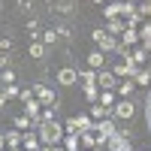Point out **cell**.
Wrapping results in <instances>:
<instances>
[{
  "label": "cell",
  "mask_w": 151,
  "mask_h": 151,
  "mask_svg": "<svg viewBox=\"0 0 151 151\" xmlns=\"http://www.w3.org/2000/svg\"><path fill=\"white\" fill-rule=\"evenodd\" d=\"M36 133H40V142L42 145H58L60 139H64V124H58V118L55 121H45V124H40L36 127Z\"/></svg>",
  "instance_id": "cell-1"
},
{
  "label": "cell",
  "mask_w": 151,
  "mask_h": 151,
  "mask_svg": "<svg viewBox=\"0 0 151 151\" xmlns=\"http://www.w3.org/2000/svg\"><path fill=\"white\" fill-rule=\"evenodd\" d=\"M91 40L100 45V52H103V55H109V52H118V40H115V36H112V33H106V27H97V30H91Z\"/></svg>",
  "instance_id": "cell-2"
},
{
  "label": "cell",
  "mask_w": 151,
  "mask_h": 151,
  "mask_svg": "<svg viewBox=\"0 0 151 151\" xmlns=\"http://www.w3.org/2000/svg\"><path fill=\"white\" fill-rule=\"evenodd\" d=\"M33 94H36V100H40L42 106H60V97L52 91V88H45V85H33Z\"/></svg>",
  "instance_id": "cell-3"
},
{
  "label": "cell",
  "mask_w": 151,
  "mask_h": 151,
  "mask_svg": "<svg viewBox=\"0 0 151 151\" xmlns=\"http://www.w3.org/2000/svg\"><path fill=\"white\" fill-rule=\"evenodd\" d=\"M139 70H142V67L136 64L133 58H124V60H118V64H115V70H112V73H115L118 79H124V76H127V79H133V76L139 73Z\"/></svg>",
  "instance_id": "cell-4"
},
{
  "label": "cell",
  "mask_w": 151,
  "mask_h": 151,
  "mask_svg": "<svg viewBox=\"0 0 151 151\" xmlns=\"http://www.w3.org/2000/svg\"><path fill=\"white\" fill-rule=\"evenodd\" d=\"M112 112H115L121 121H130V118L136 115V103H133V100H121V103H115V109H112Z\"/></svg>",
  "instance_id": "cell-5"
},
{
  "label": "cell",
  "mask_w": 151,
  "mask_h": 151,
  "mask_svg": "<svg viewBox=\"0 0 151 151\" xmlns=\"http://www.w3.org/2000/svg\"><path fill=\"white\" fill-rule=\"evenodd\" d=\"M48 9H52L55 15H73L76 0H48Z\"/></svg>",
  "instance_id": "cell-6"
},
{
  "label": "cell",
  "mask_w": 151,
  "mask_h": 151,
  "mask_svg": "<svg viewBox=\"0 0 151 151\" xmlns=\"http://www.w3.org/2000/svg\"><path fill=\"white\" fill-rule=\"evenodd\" d=\"M97 85L103 88V91H112V88H118V76L112 70H100L97 73Z\"/></svg>",
  "instance_id": "cell-7"
},
{
  "label": "cell",
  "mask_w": 151,
  "mask_h": 151,
  "mask_svg": "<svg viewBox=\"0 0 151 151\" xmlns=\"http://www.w3.org/2000/svg\"><path fill=\"white\" fill-rule=\"evenodd\" d=\"M79 82V70H73V67H64V70H58V85L60 88H70Z\"/></svg>",
  "instance_id": "cell-8"
},
{
  "label": "cell",
  "mask_w": 151,
  "mask_h": 151,
  "mask_svg": "<svg viewBox=\"0 0 151 151\" xmlns=\"http://www.w3.org/2000/svg\"><path fill=\"white\" fill-rule=\"evenodd\" d=\"M21 148H24V151H40V148H42L40 133H36V130H27V133H24V139H21Z\"/></svg>",
  "instance_id": "cell-9"
},
{
  "label": "cell",
  "mask_w": 151,
  "mask_h": 151,
  "mask_svg": "<svg viewBox=\"0 0 151 151\" xmlns=\"http://www.w3.org/2000/svg\"><path fill=\"white\" fill-rule=\"evenodd\" d=\"M103 27H106V33H112V36H121L124 30H127V21H124V18H106Z\"/></svg>",
  "instance_id": "cell-10"
},
{
  "label": "cell",
  "mask_w": 151,
  "mask_h": 151,
  "mask_svg": "<svg viewBox=\"0 0 151 151\" xmlns=\"http://www.w3.org/2000/svg\"><path fill=\"white\" fill-rule=\"evenodd\" d=\"M103 64H106V55L100 52V48H97V52H91V55H88V70L100 73V70H103Z\"/></svg>",
  "instance_id": "cell-11"
},
{
  "label": "cell",
  "mask_w": 151,
  "mask_h": 151,
  "mask_svg": "<svg viewBox=\"0 0 151 151\" xmlns=\"http://www.w3.org/2000/svg\"><path fill=\"white\" fill-rule=\"evenodd\" d=\"M127 136H121V133H115V136H112V139L106 142V151H124V148H127Z\"/></svg>",
  "instance_id": "cell-12"
},
{
  "label": "cell",
  "mask_w": 151,
  "mask_h": 151,
  "mask_svg": "<svg viewBox=\"0 0 151 151\" xmlns=\"http://www.w3.org/2000/svg\"><path fill=\"white\" fill-rule=\"evenodd\" d=\"M3 139H6V148H21V139H24V133L12 127V130H6V136H3Z\"/></svg>",
  "instance_id": "cell-13"
},
{
  "label": "cell",
  "mask_w": 151,
  "mask_h": 151,
  "mask_svg": "<svg viewBox=\"0 0 151 151\" xmlns=\"http://www.w3.org/2000/svg\"><path fill=\"white\" fill-rule=\"evenodd\" d=\"M79 142H82V148H85V151H94V148H97V133H94V130L79 133Z\"/></svg>",
  "instance_id": "cell-14"
},
{
  "label": "cell",
  "mask_w": 151,
  "mask_h": 151,
  "mask_svg": "<svg viewBox=\"0 0 151 151\" xmlns=\"http://www.w3.org/2000/svg\"><path fill=\"white\" fill-rule=\"evenodd\" d=\"M109 115H112L109 106H103V103H94V106H91V118H94V121H103V118H109Z\"/></svg>",
  "instance_id": "cell-15"
},
{
  "label": "cell",
  "mask_w": 151,
  "mask_h": 151,
  "mask_svg": "<svg viewBox=\"0 0 151 151\" xmlns=\"http://www.w3.org/2000/svg\"><path fill=\"white\" fill-rule=\"evenodd\" d=\"M64 130H67L70 136H79V133H85V130H82V124H79V115L67 118V121H64Z\"/></svg>",
  "instance_id": "cell-16"
},
{
  "label": "cell",
  "mask_w": 151,
  "mask_h": 151,
  "mask_svg": "<svg viewBox=\"0 0 151 151\" xmlns=\"http://www.w3.org/2000/svg\"><path fill=\"white\" fill-rule=\"evenodd\" d=\"M121 9H124L121 0H109L106 3V18H121Z\"/></svg>",
  "instance_id": "cell-17"
},
{
  "label": "cell",
  "mask_w": 151,
  "mask_h": 151,
  "mask_svg": "<svg viewBox=\"0 0 151 151\" xmlns=\"http://www.w3.org/2000/svg\"><path fill=\"white\" fill-rule=\"evenodd\" d=\"M136 42H139V30H133V27H127V30H124L121 33V45H136Z\"/></svg>",
  "instance_id": "cell-18"
},
{
  "label": "cell",
  "mask_w": 151,
  "mask_h": 151,
  "mask_svg": "<svg viewBox=\"0 0 151 151\" xmlns=\"http://www.w3.org/2000/svg\"><path fill=\"white\" fill-rule=\"evenodd\" d=\"M130 58H133V60H136V64H139V67H148V52H145L142 45L130 48Z\"/></svg>",
  "instance_id": "cell-19"
},
{
  "label": "cell",
  "mask_w": 151,
  "mask_h": 151,
  "mask_svg": "<svg viewBox=\"0 0 151 151\" xmlns=\"http://www.w3.org/2000/svg\"><path fill=\"white\" fill-rule=\"evenodd\" d=\"M27 55H30L33 60H42V58H45V45H42V40H36V42H30V48H27Z\"/></svg>",
  "instance_id": "cell-20"
},
{
  "label": "cell",
  "mask_w": 151,
  "mask_h": 151,
  "mask_svg": "<svg viewBox=\"0 0 151 151\" xmlns=\"http://www.w3.org/2000/svg\"><path fill=\"white\" fill-rule=\"evenodd\" d=\"M136 91V82L133 79H124V82H118V94L124 97V100H130V94Z\"/></svg>",
  "instance_id": "cell-21"
},
{
  "label": "cell",
  "mask_w": 151,
  "mask_h": 151,
  "mask_svg": "<svg viewBox=\"0 0 151 151\" xmlns=\"http://www.w3.org/2000/svg\"><path fill=\"white\" fill-rule=\"evenodd\" d=\"M12 127H15V130H21V133H27V130L33 127V121H30L27 115H18V118H12Z\"/></svg>",
  "instance_id": "cell-22"
},
{
  "label": "cell",
  "mask_w": 151,
  "mask_h": 151,
  "mask_svg": "<svg viewBox=\"0 0 151 151\" xmlns=\"http://www.w3.org/2000/svg\"><path fill=\"white\" fill-rule=\"evenodd\" d=\"M133 82H136V85H142V88H148V85H151V70H148V67H142L139 73L133 76Z\"/></svg>",
  "instance_id": "cell-23"
},
{
  "label": "cell",
  "mask_w": 151,
  "mask_h": 151,
  "mask_svg": "<svg viewBox=\"0 0 151 151\" xmlns=\"http://www.w3.org/2000/svg\"><path fill=\"white\" fill-rule=\"evenodd\" d=\"M27 33H30V42H36L42 36V30H40V21L36 18H27Z\"/></svg>",
  "instance_id": "cell-24"
},
{
  "label": "cell",
  "mask_w": 151,
  "mask_h": 151,
  "mask_svg": "<svg viewBox=\"0 0 151 151\" xmlns=\"http://www.w3.org/2000/svg\"><path fill=\"white\" fill-rule=\"evenodd\" d=\"M60 42V36H58V30L52 27V30H42V45L48 48V45H58Z\"/></svg>",
  "instance_id": "cell-25"
},
{
  "label": "cell",
  "mask_w": 151,
  "mask_h": 151,
  "mask_svg": "<svg viewBox=\"0 0 151 151\" xmlns=\"http://www.w3.org/2000/svg\"><path fill=\"white\" fill-rule=\"evenodd\" d=\"M85 97L91 100V103H97V100H100V85H97V82H91V85H85Z\"/></svg>",
  "instance_id": "cell-26"
},
{
  "label": "cell",
  "mask_w": 151,
  "mask_h": 151,
  "mask_svg": "<svg viewBox=\"0 0 151 151\" xmlns=\"http://www.w3.org/2000/svg\"><path fill=\"white\" fill-rule=\"evenodd\" d=\"M97 103H103V106H109V109H115V94H112V91H103Z\"/></svg>",
  "instance_id": "cell-27"
},
{
  "label": "cell",
  "mask_w": 151,
  "mask_h": 151,
  "mask_svg": "<svg viewBox=\"0 0 151 151\" xmlns=\"http://www.w3.org/2000/svg\"><path fill=\"white\" fill-rule=\"evenodd\" d=\"M55 30H58V36H60V40H67V42L73 40V27H70V24H58Z\"/></svg>",
  "instance_id": "cell-28"
},
{
  "label": "cell",
  "mask_w": 151,
  "mask_h": 151,
  "mask_svg": "<svg viewBox=\"0 0 151 151\" xmlns=\"http://www.w3.org/2000/svg\"><path fill=\"white\" fill-rule=\"evenodd\" d=\"M79 82H85V85L97 82V73H94V70H79Z\"/></svg>",
  "instance_id": "cell-29"
},
{
  "label": "cell",
  "mask_w": 151,
  "mask_h": 151,
  "mask_svg": "<svg viewBox=\"0 0 151 151\" xmlns=\"http://www.w3.org/2000/svg\"><path fill=\"white\" fill-rule=\"evenodd\" d=\"M12 48H15V42H12L9 36H0V52H3V55H9Z\"/></svg>",
  "instance_id": "cell-30"
},
{
  "label": "cell",
  "mask_w": 151,
  "mask_h": 151,
  "mask_svg": "<svg viewBox=\"0 0 151 151\" xmlns=\"http://www.w3.org/2000/svg\"><path fill=\"white\" fill-rule=\"evenodd\" d=\"M64 145H67V151H79V136H70V133H67Z\"/></svg>",
  "instance_id": "cell-31"
},
{
  "label": "cell",
  "mask_w": 151,
  "mask_h": 151,
  "mask_svg": "<svg viewBox=\"0 0 151 151\" xmlns=\"http://www.w3.org/2000/svg\"><path fill=\"white\" fill-rule=\"evenodd\" d=\"M3 91H6V97H9V100H15V97H21V88H18V85H6Z\"/></svg>",
  "instance_id": "cell-32"
},
{
  "label": "cell",
  "mask_w": 151,
  "mask_h": 151,
  "mask_svg": "<svg viewBox=\"0 0 151 151\" xmlns=\"http://www.w3.org/2000/svg\"><path fill=\"white\" fill-rule=\"evenodd\" d=\"M3 70H12V55H3L0 52V73Z\"/></svg>",
  "instance_id": "cell-33"
},
{
  "label": "cell",
  "mask_w": 151,
  "mask_h": 151,
  "mask_svg": "<svg viewBox=\"0 0 151 151\" xmlns=\"http://www.w3.org/2000/svg\"><path fill=\"white\" fill-rule=\"evenodd\" d=\"M9 106V97H6V91H3V88H0V112H3Z\"/></svg>",
  "instance_id": "cell-34"
},
{
  "label": "cell",
  "mask_w": 151,
  "mask_h": 151,
  "mask_svg": "<svg viewBox=\"0 0 151 151\" xmlns=\"http://www.w3.org/2000/svg\"><path fill=\"white\" fill-rule=\"evenodd\" d=\"M40 151H64V148H60V145H42Z\"/></svg>",
  "instance_id": "cell-35"
},
{
  "label": "cell",
  "mask_w": 151,
  "mask_h": 151,
  "mask_svg": "<svg viewBox=\"0 0 151 151\" xmlns=\"http://www.w3.org/2000/svg\"><path fill=\"white\" fill-rule=\"evenodd\" d=\"M142 48H145V52L151 55V36H148V40H142Z\"/></svg>",
  "instance_id": "cell-36"
},
{
  "label": "cell",
  "mask_w": 151,
  "mask_h": 151,
  "mask_svg": "<svg viewBox=\"0 0 151 151\" xmlns=\"http://www.w3.org/2000/svg\"><path fill=\"white\" fill-rule=\"evenodd\" d=\"M145 109H151V94H148V100H145Z\"/></svg>",
  "instance_id": "cell-37"
},
{
  "label": "cell",
  "mask_w": 151,
  "mask_h": 151,
  "mask_svg": "<svg viewBox=\"0 0 151 151\" xmlns=\"http://www.w3.org/2000/svg\"><path fill=\"white\" fill-rule=\"evenodd\" d=\"M94 3H109V0H94Z\"/></svg>",
  "instance_id": "cell-38"
},
{
  "label": "cell",
  "mask_w": 151,
  "mask_h": 151,
  "mask_svg": "<svg viewBox=\"0 0 151 151\" xmlns=\"http://www.w3.org/2000/svg\"><path fill=\"white\" fill-rule=\"evenodd\" d=\"M9 151H24V148H9Z\"/></svg>",
  "instance_id": "cell-39"
},
{
  "label": "cell",
  "mask_w": 151,
  "mask_h": 151,
  "mask_svg": "<svg viewBox=\"0 0 151 151\" xmlns=\"http://www.w3.org/2000/svg\"><path fill=\"white\" fill-rule=\"evenodd\" d=\"M148 70H151V60H148Z\"/></svg>",
  "instance_id": "cell-40"
},
{
  "label": "cell",
  "mask_w": 151,
  "mask_h": 151,
  "mask_svg": "<svg viewBox=\"0 0 151 151\" xmlns=\"http://www.w3.org/2000/svg\"><path fill=\"white\" fill-rule=\"evenodd\" d=\"M130 3H136V0H130Z\"/></svg>",
  "instance_id": "cell-41"
},
{
  "label": "cell",
  "mask_w": 151,
  "mask_h": 151,
  "mask_svg": "<svg viewBox=\"0 0 151 151\" xmlns=\"http://www.w3.org/2000/svg\"><path fill=\"white\" fill-rule=\"evenodd\" d=\"M124 151H130V148H124Z\"/></svg>",
  "instance_id": "cell-42"
},
{
  "label": "cell",
  "mask_w": 151,
  "mask_h": 151,
  "mask_svg": "<svg viewBox=\"0 0 151 151\" xmlns=\"http://www.w3.org/2000/svg\"><path fill=\"white\" fill-rule=\"evenodd\" d=\"M145 151H151V148H145Z\"/></svg>",
  "instance_id": "cell-43"
}]
</instances>
